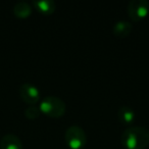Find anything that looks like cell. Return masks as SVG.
<instances>
[{"label":"cell","instance_id":"obj_9","mask_svg":"<svg viewBox=\"0 0 149 149\" xmlns=\"http://www.w3.org/2000/svg\"><path fill=\"white\" fill-rule=\"evenodd\" d=\"M33 4L40 13L45 15L54 13L56 8V3L54 0H35L33 1Z\"/></svg>","mask_w":149,"mask_h":149},{"label":"cell","instance_id":"obj_3","mask_svg":"<svg viewBox=\"0 0 149 149\" xmlns=\"http://www.w3.org/2000/svg\"><path fill=\"white\" fill-rule=\"evenodd\" d=\"M65 142L72 149H81L87 142V135L82 127L72 125L65 130Z\"/></svg>","mask_w":149,"mask_h":149},{"label":"cell","instance_id":"obj_11","mask_svg":"<svg viewBox=\"0 0 149 149\" xmlns=\"http://www.w3.org/2000/svg\"><path fill=\"white\" fill-rule=\"evenodd\" d=\"M41 114V110H40L39 106L36 105H30L25 109V116L26 118H30V120H34L37 118L38 116Z\"/></svg>","mask_w":149,"mask_h":149},{"label":"cell","instance_id":"obj_5","mask_svg":"<svg viewBox=\"0 0 149 149\" xmlns=\"http://www.w3.org/2000/svg\"><path fill=\"white\" fill-rule=\"evenodd\" d=\"M19 93L22 100L30 105H35V103H37L41 97V93H40V90L38 89V87L31 83L22 84L19 86Z\"/></svg>","mask_w":149,"mask_h":149},{"label":"cell","instance_id":"obj_2","mask_svg":"<svg viewBox=\"0 0 149 149\" xmlns=\"http://www.w3.org/2000/svg\"><path fill=\"white\" fill-rule=\"evenodd\" d=\"M40 110L46 116L51 118H59L64 114L66 110V104L60 97L54 95H48L42 98L40 102Z\"/></svg>","mask_w":149,"mask_h":149},{"label":"cell","instance_id":"obj_6","mask_svg":"<svg viewBox=\"0 0 149 149\" xmlns=\"http://www.w3.org/2000/svg\"><path fill=\"white\" fill-rule=\"evenodd\" d=\"M0 149H23V142L15 134H6L0 139Z\"/></svg>","mask_w":149,"mask_h":149},{"label":"cell","instance_id":"obj_7","mask_svg":"<svg viewBox=\"0 0 149 149\" xmlns=\"http://www.w3.org/2000/svg\"><path fill=\"white\" fill-rule=\"evenodd\" d=\"M113 33L118 37L124 38L130 35V33L133 30V25L131 22L126 21V19H120V21L116 22L113 25Z\"/></svg>","mask_w":149,"mask_h":149},{"label":"cell","instance_id":"obj_4","mask_svg":"<svg viewBox=\"0 0 149 149\" xmlns=\"http://www.w3.org/2000/svg\"><path fill=\"white\" fill-rule=\"evenodd\" d=\"M149 13L148 0H131L128 4V13L134 21L144 19Z\"/></svg>","mask_w":149,"mask_h":149},{"label":"cell","instance_id":"obj_1","mask_svg":"<svg viewBox=\"0 0 149 149\" xmlns=\"http://www.w3.org/2000/svg\"><path fill=\"white\" fill-rule=\"evenodd\" d=\"M120 142L127 149H145L149 145V129L143 126H132L125 129Z\"/></svg>","mask_w":149,"mask_h":149},{"label":"cell","instance_id":"obj_10","mask_svg":"<svg viewBox=\"0 0 149 149\" xmlns=\"http://www.w3.org/2000/svg\"><path fill=\"white\" fill-rule=\"evenodd\" d=\"M13 13L21 19H26V17H30V15L32 13L31 4L26 1H19L13 6Z\"/></svg>","mask_w":149,"mask_h":149},{"label":"cell","instance_id":"obj_8","mask_svg":"<svg viewBox=\"0 0 149 149\" xmlns=\"http://www.w3.org/2000/svg\"><path fill=\"white\" fill-rule=\"evenodd\" d=\"M118 118L123 124H131L135 120V110L129 105H122L118 109Z\"/></svg>","mask_w":149,"mask_h":149}]
</instances>
